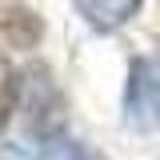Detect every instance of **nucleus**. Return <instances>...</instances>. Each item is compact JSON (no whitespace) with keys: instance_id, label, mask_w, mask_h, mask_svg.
Returning <instances> with one entry per match:
<instances>
[{"instance_id":"20e7f679","label":"nucleus","mask_w":160,"mask_h":160,"mask_svg":"<svg viewBox=\"0 0 160 160\" xmlns=\"http://www.w3.org/2000/svg\"><path fill=\"white\" fill-rule=\"evenodd\" d=\"M40 160H92V156L80 148L76 140H60V136H56V140H48V144H44Z\"/></svg>"},{"instance_id":"f03ea898","label":"nucleus","mask_w":160,"mask_h":160,"mask_svg":"<svg viewBox=\"0 0 160 160\" xmlns=\"http://www.w3.org/2000/svg\"><path fill=\"white\" fill-rule=\"evenodd\" d=\"M140 8V0H76V12L96 32H112V28H120L124 20H132Z\"/></svg>"},{"instance_id":"f257e3e1","label":"nucleus","mask_w":160,"mask_h":160,"mask_svg":"<svg viewBox=\"0 0 160 160\" xmlns=\"http://www.w3.org/2000/svg\"><path fill=\"white\" fill-rule=\"evenodd\" d=\"M124 124H132L136 132L160 128V52H144L128 64Z\"/></svg>"},{"instance_id":"7ed1b4c3","label":"nucleus","mask_w":160,"mask_h":160,"mask_svg":"<svg viewBox=\"0 0 160 160\" xmlns=\"http://www.w3.org/2000/svg\"><path fill=\"white\" fill-rule=\"evenodd\" d=\"M16 92H20L16 72L0 60V132H4V124H8V116H12V108H16Z\"/></svg>"}]
</instances>
